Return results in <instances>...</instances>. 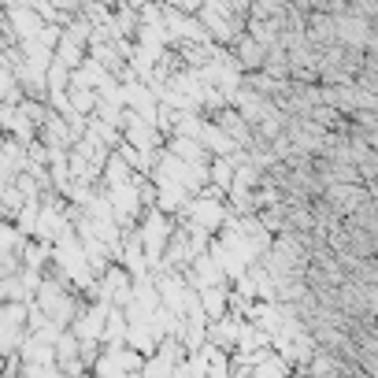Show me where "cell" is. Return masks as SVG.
<instances>
[{
  "label": "cell",
  "instance_id": "obj_1",
  "mask_svg": "<svg viewBox=\"0 0 378 378\" xmlns=\"http://www.w3.org/2000/svg\"><path fill=\"white\" fill-rule=\"evenodd\" d=\"M234 48H237L234 60H237L245 71H260L263 63H267V45L256 41V37H252L249 30H245V34L237 37V41H234Z\"/></svg>",
  "mask_w": 378,
  "mask_h": 378
}]
</instances>
